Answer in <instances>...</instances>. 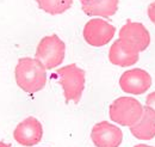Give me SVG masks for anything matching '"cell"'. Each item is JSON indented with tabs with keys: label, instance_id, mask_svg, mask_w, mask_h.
Masks as SVG:
<instances>
[{
	"label": "cell",
	"instance_id": "obj_10",
	"mask_svg": "<svg viewBox=\"0 0 155 147\" xmlns=\"http://www.w3.org/2000/svg\"><path fill=\"white\" fill-rule=\"evenodd\" d=\"M138 52L133 49L122 39H117L112 43L109 50V60L112 65L119 67H129L138 61Z\"/></svg>",
	"mask_w": 155,
	"mask_h": 147
},
{
	"label": "cell",
	"instance_id": "obj_2",
	"mask_svg": "<svg viewBox=\"0 0 155 147\" xmlns=\"http://www.w3.org/2000/svg\"><path fill=\"white\" fill-rule=\"evenodd\" d=\"M60 84L63 87V94L67 102L79 103L85 89V72L75 63L67 65L58 70Z\"/></svg>",
	"mask_w": 155,
	"mask_h": 147
},
{
	"label": "cell",
	"instance_id": "obj_3",
	"mask_svg": "<svg viewBox=\"0 0 155 147\" xmlns=\"http://www.w3.org/2000/svg\"><path fill=\"white\" fill-rule=\"evenodd\" d=\"M143 112L142 104L133 97H119L109 108L110 118L120 126L131 127L141 118Z\"/></svg>",
	"mask_w": 155,
	"mask_h": 147
},
{
	"label": "cell",
	"instance_id": "obj_13",
	"mask_svg": "<svg viewBox=\"0 0 155 147\" xmlns=\"http://www.w3.org/2000/svg\"><path fill=\"white\" fill-rule=\"evenodd\" d=\"M39 9L44 12L56 16L66 12L73 4V0H36Z\"/></svg>",
	"mask_w": 155,
	"mask_h": 147
},
{
	"label": "cell",
	"instance_id": "obj_15",
	"mask_svg": "<svg viewBox=\"0 0 155 147\" xmlns=\"http://www.w3.org/2000/svg\"><path fill=\"white\" fill-rule=\"evenodd\" d=\"M147 13H148V17L152 20V23L155 24V1L152 2L149 6H148V10H147Z\"/></svg>",
	"mask_w": 155,
	"mask_h": 147
},
{
	"label": "cell",
	"instance_id": "obj_5",
	"mask_svg": "<svg viewBox=\"0 0 155 147\" xmlns=\"http://www.w3.org/2000/svg\"><path fill=\"white\" fill-rule=\"evenodd\" d=\"M115 34V26L101 18L88 20L84 28V38L92 47L106 46L114 38Z\"/></svg>",
	"mask_w": 155,
	"mask_h": 147
},
{
	"label": "cell",
	"instance_id": "obj_6",
	"mask_svg": "<svg viewBox=\"0 0 155 147\" xmlns=\"http://www.w3.org/2000/svg\"><path fill=\"white\" fill-rule=\"evenodd\" d=\"M119 39L125 42L136 52L141 53L150 44V35L141 23L128 20L119 30Z\"/></svg>",
	"mask_w": 155,
	"mask_h": 147
},
{
	"label": "cell",
	"instance_id": "obj_16",
	"mask_svg": "<svg viewBox=\"0 0 155 147\" xmlns=\"http://www.w3.org/2000/svg\"><path fill=\"white\" fill-rule=\"evenodd\" d=\"M134 147H153V146H148V145H144V144H138Z\"/></svg>",
	"mask_w": 155,
	"mask_h": 147
},
{
	"label": "cell",
	"instance_id": "obj_4",
	"mask_svg": "<svg viewBox=\"0 0 155 147\" xmlns=\"http://www.w3.org/2000/svg\"><path fill=\"white\" fill-rule=\"evenodd\" d=\"M64 53L66 46L63 41L56 35H49L39 41L35 59L38 60L45 70H53L62 63Z\"/></svg>",
	"mask_w": 155,
	"mask_h": 147
},
{
	"label": "cell",
	"instance_id": "obj_7",
	"mask_svg": "<svg viewBox=\"0 0 155 147\" xmlns=\"http://www.w3.org/2000/svg\"><path fill=\"white\" fill-rule=\"evenodd\" d=\"M119 86L127 93L143 94L152 86V77L147 71L141 68L129 70L120 75Z\"/></svg>",
	"mask_w": 155,
	"mask_h": 147
},
{
	"label": "cell",
	"instance_id": "obj_14",
	"mask_svg": "<svg viewBox=\"0 0 155 147\" xmlns=\"http://www.w3.org/2000/svg\"><path fill=\"white\" fill-rule=\"evenodd\" d=\"M146 108H149L150 110L154 111L155 114V91L148 93V96L146 98Z\"/></svg>",
	"mask_w": 155,
	"mask_h": 147
},
{
	"label": "cell",
	"instance_id": "obj_1",
	"mask_svg": "<svg viewBox=\"0 0 155 147\" xmlns=\"http://www.w3.org/2000/svg\"><path fill=\"white\" fill-rule=\"evenodd\" d=\"M47 70L37 59L21 57L16 66V83L29 94L41 91L47 83Z\"/></svg>",
	"mask_w": 155,
	"mask_h": 147
},
{
	"label": "cell",
	"instance_id": "obj_9",
	"mask_svg": "<svg viewBox=\"0 0 155 147\" xmlns=\"http://www.w3.org/2000/svg\"><path fill=\"white\" fill-rule=\"evenodd\" d=\"M43 136V128L37 118L28 117L23 120L13 132L15 140L25 147L34 146L38 144Z\"/></svg>",
	"mask_w": 155,
	"mask_h": 147
},
{
	"label": "cell",
	"instance_id": "obj_11",
	"mask_svg": "<svg viewBox=\"0 0 155 147\" xmlns=\"http://www.w3.org/2000/svg\"><path fill=\"white\" fill-rule=\"evenodd\" d=\"M82 11L92 17H112L118 10V0H80Z\"/></svg>",
	"mask_w": 155,
	"mask_h": 147
},
{
	"label": "cell",
	"instance_id": "obj_8",
	"mask_svg": "<svg viewBox=\"0 0 155 147\" xmlns=\"http://www.w3.org/2000/svg\"><path fill=\"white\" fill-rule=\"evenodd\" d=\"M91 139L96 147H118L122 144L123 133L115 125L101 121L92 128Z\"/></svg>",
	"mask_w": 155,
	"mask_h": 147
},
{
	"label": "cell",
	"instance_id": "obj_12",
	"mask_svg": "<svg viewBox=\"0 0 155 147\" xmlns=\"http://www.w3.org/2000/svg\"><path fill=\"white\" fill-rule=\"evenodd\" d=\"M131 134L138 140H152L155 138V114L149 108H144L141 118L130 127Z\"/></svg>",
	"mask_w": 155,
	"mask_h": 147
},
{
	"label": "cell",
	"instance_id": "obj_17",
	"mask_svg": "<svg viewBox=\"0 0 155 147\" xmlns=\"http://www.w3.org/2000/svg\"><path fill=\"white\" fill-rule=\"evenodd\" d=\"M0 147H11V146L7 145V144H5V142H0Z\"/></svg>",
	"mask_w": 155,
	"mask_h": 147
}]
</instances>
